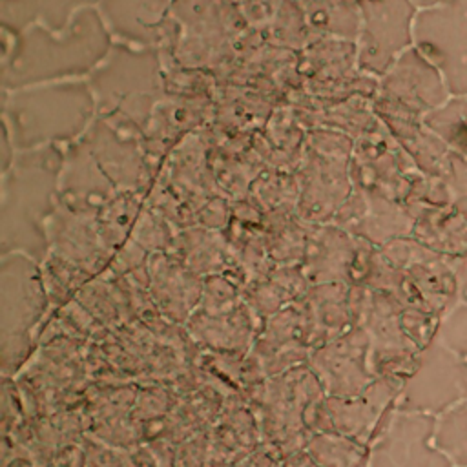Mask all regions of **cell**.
I'll return each instance as SVG.
<instances>
[{"instance_id":"30","label":"cell","mask_w":467,"mask_h":467,"mask_svg":"<svg viewBox=\"0 0 467 467\" xmlns=\"http://www.w3.org/2000/svg\"><path fill=\"white\" fill-rule=\"evenodd\" d=\"M281 467H319V465H316L305 451H299L296 454H290V456L283 458Z\"/></svg>"},{"instance_id":"8","label":"cell","mask_w":467,"mask_h":467,"mask_svg":"<svg viewBox=\"0 0 467 467\" xmlns=\"http://www.w3.org/2000/svg\"><path fill=\"white\" fill-rule=\"evenodd\" d=\"M412 47L440 73L451 97L467 95V0L418 9Z\"/></svg>"},{"instance_id":"19","label":"cell","mask_w":467,"mask_h":467,"mask_svg":"<svg viewBox=\"0 0 467 467\" xmlns=\"http://www.w3.org/2000/svg\"><path fill=\"white\" fill-rule=\"evenodd\" d=\"M184 325L202 350L243 356L250 352L263 321L243 301L237 308L223 314H208L195 308Z\"/></svg>"},{"instance_id":"23","label":"cell","mask_w":467,"mask_h":467,"mask_svg":"<svg viewBox=\"0 0 467 467\" xmlns=\"http://www.w3.org/2000/svg\"><path fill=\"white\" fill-rule=\"evenodd\" d=\"M421 126L438 137L449 151L467 159V95L449 97L423 115Z\"/></svg>"},{"instance_id":"9","label":"cell","mask_w":467,"mask_h":467,"mask_svg":"<svg viewBox=\"0 0 467 467\" xmlns=\"http://www.w3.org/2000/svg\"><path fill=\"white\" fill-rule=\"evenodd\" d=\"M462 358L432 336L403 379L396 407L440 416L467 400V363Z\"/></svg>"},{"instance_id":"2","label":"cell","mask_w":467,"mask_h":467,"mask_svg":"<svg viewBox=\"0 0 467 467\" xmlns=\"http://www.w3.org/2000/svg\"><path fill=\"white\" fill-rule=\"evenodd\" d=\"M64 168L57 146L16 151L2 171V254L22 250L42 263L49 252L46 221L58 202Z\"/></svg>"},{"instance_id":"14","label":"cell","mask_w":467,"mask_h":467,"mask_svg":"<svg viewBox=\"0 0 467 467\" xmlns=\"http://www.w3.org/2000/svg\"><path fill=\"white\" fill-rule=\"evenodd\" d=\"M401 379L376 378L363 392L352 398H325L332 432L370 445L387 412L396 405Z\"/></svg>"},{"instance_id":"21","label":"cell","mask_w":467,"mask_h":467,"mask_svg":"<svg viewBox=\"0 0 467 467\" xmlns=\"http://www.w3.org/2000/svg\"><path fill=\"white\" fill-rule=\"evenodd\" d=\"M100 0H0V18L5 35H18L31 26L64 31L84 7H97Z\"/></svg>"},{"instance_id":"15","label":"cell","mask_w":467,"mask_h":467,"mask_svg":"<svg viewBox=\"0 0 467 467\" xmlns=\"http://www.w3.org/2000/svg\"><path fill=\"white\" fill-rule=\"evenodd\" d=\"M379 78V102L401 104L405 109H416L421 119L451 97L440 73L414 47L403 51Z\"/></svg>"},{"instance_id":"17","label":"cell","mask_w":467,"mask_h":467,"mask_svg":"<svg viewBox=\"0 0 467 467\" xmlns=\"http://www.w3.org/2000/svg\"><path fill=\"white\" fill-rule=\"evenodd\" d=\"M150 297L164 317L184 325L201 303L204 279L171 254L155 252L148 259Z\"/></svg>"},{"instance_id":"26","label":"cell","mask_w":467,"mask_h":467,"mask_svg":"<svg viewBox=\"0 0 467 467\" xmlns=\"http://www.w3.org/2000/svg\"><path fill=\"white\" fill-rule=\"evenodd\" d=\"M434 337L443 343L447 348L460 356H467V305L460 303L443 319L434 330Z\"/></svg>"},{"instance_id":"18","label":"cell","mask_w":467,"mask_h":467,"mask_svg":"<svg viewBox=\"0 0 467 467\" xmlns=\"http://www.w3.org/2000/svg\"><path fill=\"white\" fill-rule=\"evenodd\" d=\"M294 303L312 348L341 336L354 325L350 285L347 283L310 285Z\"/></svg>"},{"instance_id":"11","label":"cell","mask_w":467,"mask_h":467,"mask_svg":"<svg viewBox=\"0 0 467 467\" xmlns=\"http://www.w3.org/2000/svg\"><path fill=\"white\" fill-rule=\"evenodd\" d=\"M434 431L436 416L394 405L368 445V467H452L434 445Z\"/></svg>"},{"instance_id":"16","label":"cell","mask_w":467,"mask_h":467,"mask_svg":"<svg viewBox=\"0 0 467 467\" xmlns=\"http://www.w3.org/2000/svg\"><path fill=\"white\" fill-rule=\"evenodd\" d=\"M310 352L312 347L308 345L301 314L296 303H290L263 323L248 354L261 374L270 378L305 365Z\"/></svg>"},{"instance_id":"31","label":"cell","mask_w":467,"mask_h":467,"mask_svg":"<svg viewBox=\"0 0 467 467\" xmlns=\"http://www.w3.org/2000/svg\"><path fill=\"white\" fill-rule=\"evenodd\" d=\"M416 9H423V7H431V5H436L440 4L441 0H409Z\"/></svg>"},{"instance_id":"10","label":"cell","mask_w":467,"mask_h":467,"mask_svg":"<svg viewBox=\"0 0 467 467\" xmlns=\"http://www.w3.org/2000/svg\"><path fill=\"white\" fill-rule=\"evenodd\" d=\"M358 69L383 77L396 58L412 47V22L418 9L409 0H358Z\"/></svg>"},{"instance_id":"3","label":"cell","mask_w":467,"mask_h":467,"mask_svg":"<svg viewBox=\"0 0 467 467\" xmlns=\"http://www.w3.org/2000/svg\"><path fill=\"white\" fill-rule=\"evenodd\" d=\"M97 115L88 78L4 91V126L16 151L82 137Z\"/></svg>"},{"instance_id":"22","label":"cell","mask_w":467,"mask_h":467,"mask_svg":"<svg viewBox=\"0 0 467 467\" xmlns=\"http://www.w3.org/2000/svg\"><path fill=\"white\" fill-rule=\"evenodd\" d=\"M310 29L319 36L356 42L359 33L358 0H294Z\"/></svg>"},{"instance_id":"28","label":"cell","mask_w":467,"mask_h":467,"mask_svg":"<svg viewBox=\"0 0 467 467\" xmlns=\"http://www.w3.org/2000/svg\"><path fill=\"white\" fill-rule=\"evenodd\" d=\"M230 2H234L243 11L248 22L263 24L266 18H270L275 13V9L283 0H230Z\"/></svg>"},{"instance_id":"20","label":"cell","mask_w":467,"mask_h":467,"mask_svg":"<svg viewBox=\"0 0 467 467\" xmlns=\"http://www.w3.org/2000/svg\"><path fill=\"white\" fill-rule=\"evenodd\" d=\"M348 232L339 226L319 224L310 232L306 252L301 263L303 274L310 285L347 283L352 285L358 265Z\"/></svg>"},{"instance_id":"5","label":"cell","mask_w":467,"mask_h":467,"mask_svg":"<svg viewBox=\"0 0 467 467\" xmlns=\"http://www.w3.org/2000/svg\"><path fill=\"white\" fill-rule=\"evenodd\" d=\"M325 398L317 376L305 363L266 378L246 403L255 416L261 443L286 458L305 451L312 434L332 432Z\"/></svg>"},{"instance_id":"6","label":"cell","mask_w":467,"mask_h":467,"mask_svg":"<svg viewBox=\"0 0 467 467\" xmlns=\"http://www.w3.org/2000/svg\"><path fill=\"white\" fill-rule=\"evenodd\" d=\"M49 314L40 263L22 250L0 259V350L2 376H15L38 348Z\"/></svg>"},{"instance_id":"27","label":"cell","mask_w":467,"mask_h":467,"mask_svg":"<svg viewBox=\"0 0 467 467\" xmlns=\"http://www.w3.org/2000/svg\"><path fill=\"white\" fill-rule=\"evenodd\" d=\"M449 186L452 202L460 213L467 217V159L449 151Z\"/></svg>"},{"instance_id":"1","label":"cell","mask_w":467,"mask_h":467,"mask_svg":"<svg viewBox=\"0 0 467 467\" xmlns=\"http://www.w3.org/2000/svg\"><path fill=\"white\" fill-rule=\"evenodd\" d=\"M9 36L2 58L4 91L88 78L115 44L97 7L80 9L64 31L31 26Z\"/></svg>"},{"instance_id":"12","label":"cell","mask_w":467,"mask_h":467,"mask_svg":"<svg viewBox=\"0 0 467 467\" xmlns=\"http://www.w3.org/2000/svg\"><path fill=\"white\" fill-rule=\"evenodd\" d=\"M306 365L317 376L328 398L358 396L376 379L368 365V337L356 325L312 348Z\"/></svg>"},{"instance_id":"7","label":"cell","mask_w":467,"mask_h":467,"mask_svg":"<svg viewBox=\"0 0 467 467\" xmlns=\"http://www.w3.org/2000/svg\"><path fill=\"white\" fill-rule=\"evenodd\" d=\"M179 38L170 58L179 67L210 69L228 64L250 22L230 0H171Z\"/></svg>"},{"instance_id":"4","label":"cell","mask_w":467,"mask_h":467,"mask_svg":"<svg viewBox=\"0 0 467 467\" xmlns=\"http://www.w3.org/2000/svg\"><path fill=\"white\" fill-rule=\"evenodd\" d=\"M159 47L115 42L104 62L88 77L97 102V117L119 131L142 137L157 104L166 97V78Z\"/></svg>"},{"instance_id":"29","label":"cell","mask_w":467,"mask_h":467,"mask_svg":"<svg viewBox=\"0 0 467 467\" xmlns=\"http://www.w3.org/2000/svg\"><path fill=\"white\" fill-rule=\"evenodd\" d=\"M454 285L460 301L467 305V252L460 257V261L454 266Z\"/></svg>"},{"instance_id":"13","label":"cell","mask_w":467,"mask_h":467,"mask_svg":"<svg viewBox=\"0 0 467 467\" xmlns=\"http://www.w3.org/2000/svg\"><path fill=\"white\" fill-rule=\"evenodd\" d=\"M171 0H100L97 9L115 42L159 47L171 55L179 26L170 15Z\"/></svg>"},{"instance_id":"24","label":"cell","mask_w":467,"mask_h":467,"mask_svg":"<svg viewBox=\"0 0 467 467\" xmlns=\"http://www.w3.org/2000/svg\"><path fill=\"white\" fill-rule=\"evenodd\" d=\"M305 452L319 467H368V447L337 432H316Z\"/></svg>"},{"instance_id":"25","label":"cell","mask_w":467,"mask_h":467,"mask_svg":"<svg viewBox=\"0 0 467 467\" xmlns=\"http://www.w3.org/2000/svg\"><path fill=\"white\" fill-rule=\"evenodd\" d=\"M434 445L458 467H467V400L436 416Z\"/></svg>"}]
</instances>
